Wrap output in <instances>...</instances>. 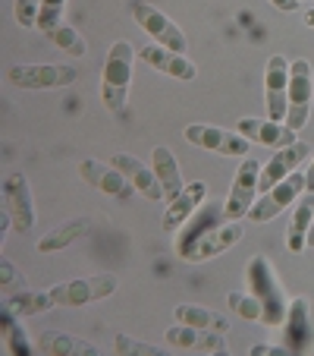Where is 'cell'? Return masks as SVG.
<instances>
[{
  "mask_svg": "<svg viewBox=\"0 0 314 356\" xmlns=\"http://www.w3.org/2000/svg\"><path fill=\"white\" fill-rule=\"evenodd\" d=\"M135 47L129 41H114L107 51V63L101 73V101L110 114H120L126 108L129 86H132V60H135Z\"/></svg>",
  "mask_w": 314,
  "mask_h": 356,
  "instance_id": "1",
  "label": "cell"
},
{
  "mask_svg": "<svg viewBox=\"0 0 314 356\" xmlns=\"http://www.w3.org/2000/svg\"><path fill=\"white\" fill-rule=\"evenodd\" d=\"M248 290H252L261 302V325L283 328V322H286V316H289V300L264 256H254L252 265H248Z\"/></svg>",
  "mask_w": 314,
  "mask_h": 356,
  "instance_id": "2",
  "label": "cell"
},
{
  "mask_svg": "<svg viewBox=\"0 0 314 356\" xmlns=\"http://www.w3.org/2000/svg\"><path fill=\"white\" fill-rule=\"evenodd\" d=\"M258 183H261V164L254 161V158H245V161L239 164V170H236V177H233V186H229L227 202H223V215H227V221H242V218H248L252 205L261 195Z\"/></svg>",
  "mask_w": 314,
  "mask_h": 356,
  "instance_id": "3",
  "label": "cell"
},
{
  "mask_svg": "<svg viewBox=\"0 0 314 356\" xmlns=\"http://www.w3.org/2000/svg\"><path fill=\"white\" fill-rule=\"evenodd\" d=\"M305 193V174H289L286 180H280L277 186H270L268 193H261L258 202L252 205V211H248V221L254 224H268L274 221L277 215H283V211L289 209V205H295L299 202V195Z\"/></svg>",
  "mask_w": 314,
  "mask_h": 356,
  "instance_id": "4",
  "label": "cell"
},
{
  "mask_svg": "<svg viewBox=\"0 0 314 356\" xmlns=\"http://www.w3.org/2000/svg\"><path fill=\"white\" fill-rule=\"evenodd\" d=\"M129 13H132V19L139 22L141 32H148L161 47H170L176 54H186L189 51V41H186V35H182V29L176 26L173 19H167L161 10H154L151 3L132 0V3H129Z\"/></svg>",
  "mask_w": 314,
  "mask_h": 356,
  "instance_id": "5",
  "label": "cell"
},
{
  "mask_svg": "<svg viewBox=\"0 0 314 356\" xmlns=\"http://www.w3.org/2000/svg\"><path fill=\"white\" fill-rule=\"evenodd\" d=\"M311 98H314V73L308 60L289 63V111H286V127L289 129H305L308 117H311Z\"/></svg>",
  "mask_w": 314,
  "mask_h": 356,
  "instance_id": "6",
  "label": "cell"
},
{
  "mask_svg": "<svg viewBox=\"0 0 314 356\" xmlns=\"http://www.w3.org/2000/svg\"><path fill=\"white\" fill-rule=\"evenodd\" d=\"M7 79L16 88H28V92H38V88H63L73 86L79 79L73 67H57V63H16L7 70Z\"/></svg>",
  "mask_w": 314,
  "mask_h": 356,
  "instance_id": "7",
  "label": "cell"
},
{
  "mask_svg": "<svg viewBox=\"0 0 314 356\" xmlns=\"http://www.w3.org/2000/svg\"><path fill=\"white\" fill-rule=\"evenodd\" d=\"M120 281L116 275H94V277H79V281H67L51 287L57 306H88V302L107 300L116 293Z\"/></svg>",
  "mask_w": 314,
  "mask_h": 356,
  "instance_id": "8",
  "label": "cell"
},
{
  "mask_svg": "<svg viewBox=\"0 0 314 356\" xmlns=\"http://www.w3.org/2000/svg\"><path fill=\"white\" fill-rule=\"evenodd\" d=\"M189 145L207 148V152H217V155H252L248 152V139L242 133L233 129H220V127H207V123H189L182 129Z\"/></svg>",
  "mask_w": 314,
  "mask_h": 356,
  "instance_id": "9",
  "label": "cell"
},
{
  "mask_svg": "<svg viewBox=\"0 0 314 356\" xmlns=\"http://www.w3.org/2000/svg\"><path fill=\"white\" fill-rule=\"evenodd\" d=\"M242 240V224L239 221H229V224H217V227H207L189 243V249L182 252L186 262H207V259L220 256L227 252L229 246Z\"/></svg>",
  "mask_w": 314,
  "mask_h": 356,
  "instance_id": "10",
  "label": "cell"
},
{
  "mask_svg": "<svg viewBox=\"0 0 314 356\" xmlns=\"http://www.w3.org/2000/svg\"><path fill=\"white\" fill-rule=\"evenodd\" d=\"M264 108H268L270 120L286 123L289 111V60L274 54L264 67Z\"/></svg>",
  "mask_w": 314,
  "mask_h": 356,
  "instance_id": "11",
  "label": "cell"
},
{
  "mask_svg": "<svg viewBox=\"0 0 314 356\" xmlns=\"http://www.w3.org/2000/svg\"><path fill=\"white\" fill-rule=\"evenodd\" d=\"M3 211L13 218V230L28 234L35 227V202L28 180L22 174H10L3 180Z\"/></svg>",
  "mask_w": 314,
  "mask_h": 356,
  "instance_id": "12",
  "label": "cell"
},
{
  "mask_svg": "<svg viewBox=\"0 0 314 356\" xmlns=\"http://www.w3.org/2000/svg\"><path fill=\"white\" fill-rule=\"evenodd\" d=\"M311 155V145L308 142H293V145H283L277 148V155H270V161L261 168V183L258 189L261 193H268L270 186H277L280 180H286L289 174L299 170V164Z\"/></svg>",
  "mask_w": 314,
  "mask_h": 356,
  "instance_id": "13",
  "label": "cell"
},
{
  "mask_svg": "<svg viewBox=\"0 0 314 356\" xmlns=\"http://www.w3.org/2000/svg\"><path fill=\"white\" fill-rule=\"evenodd\" d=\"M167 343L176 350H198V353H229L220 331L192 328V325H182V322H176L167 331Z\"/></svg>",
  "mask_w": 314,
  "mask_h": 356,
  "instance_id": "14",
  "label": "cell"
},
{
  "mask_svg": "<svg viewBox=\"0 0 314 356\" xmlns=\"http://www.w3.org/2000/svg\"><path fill=\"white\" fill-rule=\"evenodd\" d=\"M204 199H207V183H201V180L186 183V186H182V193L176 195V199H170L167 211H164L161 227L167 230V234H170V230H180L182 224H186L189 218L201 209V205H204Z\"/></svg>",
  "mask_w": 314,
  "mask_h": 356,
  "instance_id": "15",
  "label": "cell"
},
{
  "mask_svg": "<svg viewBox=\"0 0 314 356\" xmlns=\"http://www.w3.org/2000/svg\"><path fill=\"white\" fill-rule=\"evenodd\" d=\"M236 133H242L248 142H258V145H268V148H283V145L299 142L295 139V129H289L286 123L258 120V117H242L236 123Z\"/></svg>",
  "mask_w": 314,
  "mask_h": 356,
  "instance_id": "16",
  "label": "cell"
},
{
  "mask_svg": "<svg viewBox=\"0 0 314 356\" xmlns=\"http://www.w3.org/2000/svg\"><path fill=\"white\" fill-rule=\"evenodd\" d=\"M79 177L88 183V186L101 189V193L107 195H116V199H129V193H132V183L126 180V174L123 170H116L114 164H101V161H82L79 164Z\"/></svg>",
  "mask_w": 314,
  "mask_h": 356,
  "instance_id": "17",
  "label": "cell"
},
{
  "mask_svg": "<svg viewBox=\"0 0 314 356\" xmlns=\"http://www.w3.org/2000/svg\"><path fill=\"white\" fill-rule=\"evenodd\" d=\"M114 164L116 170H123L126 174V180L135 186V193H141L145 199H151V202H164L167 195H164V186H161V180H157V174H154V168H145V161H139V158H132V155H114Z\"/></svg>",
  "mask_w": 314,
  "mask_h": 356,
  "instance_id": "18",
  "label": "cell"
},
{
  "mask_svg": "<svg viewBox=\"0 0 314 356\" xmlns=\"http://www.w3.org/2000/svg\"><path fill=\"white\" fill-rule=\"evenodd\" d=\"M141 63H148V67H154L157 73H167L173 76V79H195V63L189 60L186 54H176V51H170V47H161V44H145L139 51Z\"/></svg>",
  "mask_w": 314,
  "mask_h": 356,
  "instance_id": "19",
  "label": "cell"
},
{
  "mask_svg": "<svg viewBox=\"0 0 314 356\" xmlns=\"http://www.w3.org/2000/svg\"><path fill=\"white\" fill-rule=\"evenodd\" d=\"M314 221V193H302L299 202H295V211H293V221H289L286 230V249L293 256H299L302 249H308V230H311Z\"/></svg>",
  "mask_w": 314,
  "mask_h": 356,
  "instance_id": "20",
  "label": "cell"
},
{
  "mask_svg": "<svg viewBox=\"0 0 314 356\" xmlns=\"http://www.w3.org/2000/svg\"><path fill=\"white\" fill-rule=\"evenodd\" d=\"M286 328V350H295V353H305L311 347L314 334H311V325H308V300L299 296L295 302H289V316L283 322Z\"/></svg>",
  "mask_w": 314,
  "mask_h": 356,
  "instance_id": "21",
  "label": "cell"
},
{
  "mask_svg": "<svg viewBox=\"0 0 314 356\" xmlns=\"http://www.w3.org/2000/svg\"><path fill=\"white\" fill-rule=\"evenodd\" d=\"M151 168H154V174H157V180H161L167 202H170V199H176V195L182 193V186H186V183H182L180 164H176L173 152H170L167 145H157V148L151 152Z\"/></svg>",
  "mask_w": 314,
  "mask_h": 356,
  "instance_id": "22",
  "label": "cell"
},
{
  "mask_svg": "<svg viewBox=\"0 0 314 356\" xmlns=\"http://www.w3.org/2000/svg\"><path fill=\"white\" fill-rule=\"evenodd\" d=\"M38 350L47 356H98V347L82 337L73 334H60V331H51V334L38 337Z\"/></svg>",
  "mask_w": 314,
  "mask_h": 356,
  "instance_id": "23",
  "label": "cell"
},
{
  "mask_svg": "<svg viewBox=\"0 0 314 356\" xmlns=\"http://www.w3.org/2000/svg\"><path fill=\"white\" fill-rule=\"evenodd\" d=\"M88 230H91V218H76L69 224H60L57 230H51L38 240V252H60V249L73 246L76 240H82Z\"/></svg>",
  "mask_w": 314,
  "mask_h": 356,
  "instance_id": "24",
  "label": "cell"
},
{
  "mask_svg": "<svg viewBox=\"0 0 314 356\" xmlns=\"http://www.w3.org/2000/svg\"><path fill=\"white\" fill-rule=\"evenodd\" d=\"M3 306L13 309L19 318H28V316H41V312L54 309L57 302H54V293H51V290H32V293L19 290V293H7Z\"/></svg>",
  "mask_w": 314,
  "mask_h": 356,
  "instance_id": "25",
  "label": "cell"
},
{
  "mask_svg": "<svg viewBox=\"0 0 314 356\" xmlns=\"http://www.w3.org/2000/svg\"><path fill=\"white\" fill-rule=\"evenodd\" d=\"M176 322L192 325V328H204V331H220V334L229 331V318L220 316V312L204 309V306H176Z\"/></svg>",
  "mask_w": 314,
  "mask_h": 356,
  "instance_id": "26",
  "label": "cell"
},
{
  "mask_svg": "<svg viewBox=\"0 0 314 356\" xmlns=\"http://www.w3.org/2000/svg\"><path fill=\"white\" fill-rule=\"evenodd\" d=\"M0 334H3V350L7 353H13V356H26V353H32V343H28V337H26V331H22V325H19V316H16L13 309H7L3 306V316H0Z\"/></svg>",
  "mask_w": 314,
  "mask_h": 356,
  "instance_id": "27",
  "label": "cell"
},
{
  "mask_svg": "<svg viewBox=\"0 0 314 356\" xmlns=\"http://www.w3.org/2000/svg\"><path fill=\"white\" fill-rule=\"evenodd\" d=\"M47 38L54 41L57 47H60V51H67V54H73V57H85L88 54V44H85V38H82L79 32H76L73 26H57L54 32L47 35Z\"/></svg>",
  "mask_w": 314,
  "mask_h": 356,
  "instance_id": "28",
  "label": "cell"
},
{
  "mask_svg": "<svg viewBox=\"0 0 314 356\" xmlns=\"http://www.w3.org/2000/svg\"><path fill=\"white\" fill-rule=\"evenodd\" d=\"M227 302L233 306L236 316H242L245 322H261V302L254 293H239V290H233V293L227 296Z\"/></svg>",
  "mask_w": 314,
  "mask_h": 356,
  "instance_id": "29",
  "label": "cell"
},
{
  "mask_svg": "<svg viewBox=\"0 0 314 356\" xmlns=\"http://www.w3.org/2000/svg\"><path fill=\"white\" fill-rule=\"evenodd\" d=\"M114 350L120 356H164V347H157V343H145V341H132V337H126V334L114 337Z\"/></svg>",
  "mask_w": 314,
  "mask_h": 356,
  "instance_id": "30",
  "label": "cell"
},
{
  "mask_svg": "<svg viewBox=\"0 0 314 356\" xmlns=\"http://www.w3.org/2000/svg\"><path fill=\"white\" fill-rule=\"evenodd\" d=\"M63 7H67V0H41V13H38V32L51 35L63 19Z\"/></svg>",
  "mask_w": 314,
  "mask_h": 356,
  "instance_id": "31",
  "label": "cell"
},
{
  "mask_svg": "<svg viewBox=\"0 0 314 356\" xmlns=\"http://www.w3.org/2000/svg\"><path fill=\"white\" fill-rule=\"evenodd\" d=\"M13 13L22 29H35L38 26V13H41V0H16Z\"/></svg>",
  "mask_w": 314,
  "mask_h": 356,
  "instance_id": "32",
  "label": "cell"
},
{
  "mask_svg": "<svg viewBox=\"0 0 314 356\" xmlns=\"http://www.w3.org/2000/svg\"><path fill=\"white\" fill-rule=\"evenodd\" d=\"M0 284H3V290H7V293H10V287H16V284H22V275H19V271H16L10 262H3V265H0Z\"/></svg>",
  "mask_w": 314,
  "mask_h": 356,
  "instance_id": "33",
  "label": "cell"
},
{
  "mask_svg": "<svg viewBox=\"0 0 314 356\" xmlns=\"http://www.w3.org/2000/svg\"><path fill=\"white\" fill-rule=\"evenodd\" d=\"M283 356L286 353V347H270V343H258V347H252V356Z\"/></svg>",
  "mask_w": 314,
  "mask_h": 356,
  "instance_id": "34",
  "label": "cell"
},
{
  "mask_svg": "<svg viewBox=\"0 0 314 356\" xmlns=\"http://www.w3.org/2000/svg\"><path fill=\"white\" fill-rule=\"evenodd\" d=\"M277 10H283V13H295V7H299V0H270Z\"/></svg>",
  "mask_w": 314,
  "mask_h": 356,
  "instance_id": "35",
  "label": "cell"
},
{
  "mask_svg": "<svg viewBox=\"0 0 314 356\" xmlns=\"http://www.w3.org/2000/svg\"><path fill=\"white\" fill-rule=\"evenodd\" d=\"M305 189L314 193V158H311V168H308V174H305Z\"/></svg>",
  "mask_w": 314,
  "mask_h": 356,
  "instance_id": "36",
  "label": "cell"
},
{
  "mask_svg": "<svg viewBox=\"0 0 314 356\" xmlns=\"http://www.w3.org/2000/svg\"><path fill=\"white\" fill-rule=\"evenodd\" d=\"M305 26L314 29V10H308V13H305Z\"/></svg>",
  "mask_w": 314,
  "mask_h": 356,
  "instance_id": "37",
  "label": "cell"
},
{
  "mask_svg": "<svg viewBox=\"0 0 314 356\" xmlns=\"http://www.w3.org/2000/svg\"><path fill=\"white\" fill-rule=\"evenodd\" d=\"M308 249H314V221H311V230H308Z\"/></svg>",
  "mask_w": 314,
  "mask_h": 356,
  "instance_id": "38",
  "label": "cell"
}]
</instances>
